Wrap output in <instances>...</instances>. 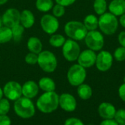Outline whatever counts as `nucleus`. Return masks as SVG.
Here are the masks:
<instances>
[{
  "label": "nucleus",
  "mask_w": 125,
  "mask_h": 125,
  "mask_svg": "<svg viewBox=\"0 0 125 125\" xmlns=\"http://www.w3.org/2000/svg\"><path fill=\"white\" fill-rule=\"evenodd\" d=\"M59 95L55 91L45 92L38 98L37 107L42 113H51L57 109L59 106Z\"/></svg>",
  "instance_id": "f257e3e1"
},
{
  "label": "nucleus",
  "mask_w": 125,
  "mask_h": 125,
  "mask_svg": "<svg viewBox=\"0 0 125 125\" xmlns=\"http://www.w3.org/2000/svg\"><path fill=\"white\" fill-rule=\"evenodd\" d=\"M98 27L105 35H112L118 29L119 20L114 14L105 12L98 18Z\"/></svg>",
  "instance_id": "f03ea898"
},
{
  "label": "nucleus",
  "mask_w": 125,
  "mask_h": 125,
  "mask_svg": "<svg viewBox=\"0 0 125 125\" xmlns=\"http://www.w3.org/2000/svg\"><path fill=\"white\" fill-rule=\"evenodd\" d=\"M64 32L67 37L74 41H82L85 38L88 30L83 23L78 21H70L64 26Z\"/></svg>",
  "instance_id": "7ed1b4c3"
},
{
  "label": "nucleus",
  "mask_w": 125,
  "mask_h": 125,
  "mask_svg": "<svg viewBox=\"0 0 125 125\" xmlns=\"http://www.w3.org/2000/svg\"><path fill=\"white\" fill-rule=\"evenodd\" d=\"M15 113L23 119H29L34 115L35 108L31 99L25 97H20L15 100L14 104Z\"/></svg>",
  "instance_id": "20e7f679"
},
{
  "label": "nucleus",
  "mask_w": 125,
  "mask_h": 125,
  "mask_svg": "<svg viewBox=\"0 0 125 125\" xmlns=\"http://www.w3.org/2000/svg\"><path fill=\"white\" fill-rule=\"evenodd\" d=\"M37 64L39 67L46 73L55 71L58 66V60L56 55L51 51H42L38 54Z\"/></svg>",
  "instance_id": "39448f33"
},
{
  "label": "nucleus",
  "mask_w": 125,
  "mask_h": 125,
  "mask_svg": "<svg viewBox=\"0 0 125 125\" xmlns=\"http://www.w3.org/2000/svg\"><path fill=\"white\" fill-rule=\"evenodd\" d=\"M67 80L69 83L73 86H78L83 83L86 77V69L81 65H73L67 71Z\"/></svg>",
  "instance_id": "423d86ee"
},
{
  "label": "nucleus",
  "mask_w": 125,
  "mask_h": 125,
  "mask_svg": "<svg viewBox=\"0 0 125 125\" xmlns=\"http://www.w3.org/2000/svg\"><path fill=\"white\" fill-rule=\"evenodd\" d=\"M84 40L86 46L94 52L100 51L104 46V37L100 31H88Z\"/></svg>",
  "instance_id": "0eeeda50"
},
{
  "label": "nucleus",
  "mask_w": 125,
  "mask_h": 125,
  "mask_svg": "<svg viewBox=\"0 0 125 125\" xmlns=\"http://www.w3.org/2000/svg\"><path fill=\"white\" fill-rule=\"evenodd\" d=\"M81 53V48L78 43L73 39L66 40L62 46V54L65 60L69 62H74L78 60Z\"/></svg>",
  "instance_id": "6e6552de"
},
{
  "label": "nucleus",
  "mask_w": 125,
  "mask_h": 125,
  "mask_svg": "<svg viewBox=\"0 0 125 125\" xmlns=\"http://www.w3.org/2000/svg\"><path fill=\"white\" fill-rule=\"evenodd\" d=\"M40 26L43 32L48 35H53L59 29V21L53 15L45 14L40 19Z\"/></svg>",
  "instance_id": "1a4fd4ad"
},
{
  "label": "nucleus",
  "mask_w": 125,
  "mask_h": 125,
  "mask_svg": "<svg viewBox=\"0 0 125 125\" xmlns=\"http://www.w3.org/2000/svg\"><path fill=\"white\" fill-rule=\"evenodd\" d=\"M114 62V56L113 55L105 50H103L99 52L97 55L95 66L97 69L103 72L108 71Z\"/></svg>",
  "instance_id": "9d476101"
},
{
  "label": "nucleus",
  "mask_w": 125,
  "mask_h": 125,
  "mask_svg": "<svg viewBox=\"0 0 125 125\" xmlns=\"http://www.w3.org/2000/svg\"><path fill=\"white\" fill-rule=\"evenodd\" d=\"M3 94L7 99L15 101L22 96V86L18 82L10 81L4 86Z\"/></svg>",
  "instance_id": "9b49d317"
},
{
  "label": "nucleus",
  "mask_w": 125,
  "mask_h": 125,
  "mask_svg": "<svg viewBox=\"0 0 125 125\" xmlns=\"http://www.w3.org/2000/svg\"><path fill=\"white\" fill-rule=\"evenodd\" d=\"M21 12L15 8H9L4 11L1 16V21L4 26L12 28L20 24Z\"/></svg>",
  "instance_id": "f8f14e48"
},
{
  "label": "nucleus",
  "mask_w": 125,
  "mask_h": 125,
  "mask_svg": "<svg viewBox=\"0 0 125 125\" xmlns=\"http://www.w3.org/2000/svg\"><path fill=\"white\" fill-rule=\"evenodd\" d=\"M97 55L92 49H86L81 52L78 57V63L85 69L92 67L95 65Z\"/></svg>",
  "instance_id": "ddd939ff"
},
{
  "label": "nucleus",
  "mask_w": 125,
  "mask_h": 125,
  "mask_svg": "<svg viewBox=\"0 0 125 125\" xmlns=\"http://www.w3.org/2000/svg\"><path fill=\"white\" fill-rule=\"evenodd\" d=\"M59 105L64 111L67 112H73L76 109L77 102L72 94L64 93L59 96Z\"/></svg>",
  "instance_id": "4468645a"
},
{
  "label": "nucleus",
  "mask_w": 125,
  "mask_h": 125,
  "mask_svg": "<svg viewBox=\"0 0 125 125\" xmlns=\"http://www.w3.org/2000/svg\"><path fill=\"white\" fill-rule=\"evenodd\" d=\"M116 112V110L114 105L109 102H103L100 105L98 108L99 115L104 119H114Z\"/></svg>",
  "instance_id": "2eb2a0df"
},
{
  "label": "nucleus",
  "mask_w": 125,
  "mask_h": 125,
  "mask_svg": "<svg viewBox=\"0 0 125 125\" xmlns=\"http://www.w3.org/2000/svg\"><path fill=\"white\" fill-rule=\"evenodd\" d=\"M38 91L39 86L34 81L29 80L22 85V95L26 98L32 99L35 97Z\"/></svg>",
  "instance_id": "dca6fc26"
},
{
  "label": "nucleus",
  "mask_w": 125,
  "mask_h": 125,
  "mask_svg": "<svg viewBox=\"0 0 125 125\" xmlns=\"http://www.w3.org/2000/svg\"><path fill=\"white\" fill-rule=\"evenodd\" d=\"M35 22V17L34 13L29 10H23L21 12L20 24L25 28L29 29L33 27Z\"/></svg>",
  "instance_id": "f3484780"
},
{
  "label": "nucleus",
  "mask_w": 125,
  "mask_h": 125,
  "mask_svg": "<svg viewBox=\"0 0 125 125\" xmlns=\"http://www.w3.org/2000/svg\"><path fill=\"white\" fill-rule=\"evenodd\" d=\"M109 12L116 16L125 13V0H112L108 5Z\"/></svg>",
  "instance_id": "a211bd4d"
},
{
  "label": "nucleus",
  "mask_w": 125,
  "mask_h": 125,
  "mask_svg": "<svg viewBox=\"0 0 125 125\" xmlns=\"http://www.w3.org/2000/svg\"><path fill=\"white\" fill-rule=\"evenodd\" d=\"M26 46L30 52L38 55L42 51V43L41 41L35 36H31L28 39Z\"/></svg>",
  "instance_id": "6ab92c4d"
},
{
  "label": "nucleus",
  "mask_w": 125,
  "mask_h": 125,
  "mask_svg": "<svg viewBox=\"0 0 125 125\" xmlns=\"http://www.w3.org/2000/svg\"><path fill=\"white\" fill-rule=\"evenodd\" d=\"M39 88L44 91L45 92L55 91L56 89V83L50 77H42L38 83Z\"/></svg>",
  "instance_id": "aec40b11"
},
{
  "label": "nucleus",
  "mask_w": 125,
  "mask_h": 125,
  "mask_svg": "<svg viewBox=\"0 0 125 125\" xmlns=\"http://www.w3.org/2000/svg\"><path fill=\"white\" fill-rule=\"evenodd\" d=\"M77 93L78 97L83 100H87L90 99L92 96V89L91 86L87 84L82 83L78 86Z\"/></svg>",
  "instance_id": "412c9836"
},
{
  "label": "nucleus",
  "mask_w": 125,
  "mask_h": 125,
  "mask_svg": "<svg viewBox=\"0 0 125 125\" xmlns=\"http://www.w3.org/2000/svg\"><path fill=\"white\" fill-rule=\"evenodd\" d=\"M83 23L88 31L96 30L98 27V18L93 14H89L84 18Z\"/></svg>",
  "instance_id": "4be33fe9"
},
{
  "label": "nucleus",
  "mask_w": 125,
  "mask_h": 125,
  "mask_svg": "<svg viewBox=\"0 0 125 125\" xmlns=\"http://www.w3.org/2000/svg\"><path fill=\"white\" fill-rule=\"evenodd\" d=\"M12 39V29L6 26L0 27V44H4L10 42Z\"/></svg>",
  "instance_id": "5701e85b"
},
{
  "label": "nucleus",
  "mask_w": 125,
  "mask_h": 125,
  "mask_svg": "<svg viewBox=\"0 0 125 125\" xmlns=\"http://www.w3.org/2000/svg\"><path fill=\"white\" fill-rule=\"evenodd\" d=\"M36 8L42 13L49 12L53 7V0H37L35 3Z\"/></svg>",
  "instance_id": "b1692460"
},
{
  "label": "nucleus",
  "mask_w": 125,
  "mask_h": 125,
  "mask_svg": "<svg viewBox=\"0 0 125 125\" xmlns=\"http://www.w3.org/2000/svg\"><path fill=\"white\" fill-rule=\"evenodd\" d=\"M66 41L65 38L61 34H53L49 38V43L51 46L59 48L62 47L64 42Z\"/></svg>",
  "instance_id": "393cba45"
},
{
  "label": "nucleus",
  "mask_w": 125,
  "mask_h": 125,
  "mask_svg": "<svg viewBox=\"0 0 125 125\" xmlns=\"http://www.w3.org/2000/svg\"><path fill=\"white\" fill-rule=\"evenodd\" d=\"M93 7L94 12L101 15L105 13L108 9V3L106 0H94L93 4Z\"/></svg>",
  "instance_id": "a878e982"
},
{
  "label": "nucleus",
  "mask_w": 125,
  "mask_h": 125,
  "mask_svg": "<svg viewBox=\"0 0 125 125\" xmlns=\"http://www.w3.org/2000/svg\"><path fill=\"white\" fill-rule=\"evenodd\" d=\"M11 29L12 34V40H14L15 42H19L22 38L25 28L21 24H19L12 27Z\"/></svg>",
  "instance_id": "bb28decb"
},
{
  "label": "nucleus",
  "mask_w": 125,
  "mask_h": 125,
  "mask_svg": "<svg viewBox=\"0 0 125 125\" xmlns=\"http://www.w3.org/2000/svg\"><path fill=\"white\" fill-rule=\"evenodd\" d=\"M114 57L118 62H122L125 60V48L123 46H119L116 49L114 53Z\"/></svg>",
  "instance_id": "cd10ccee"
},
{
  "label": "nucleus",
  "mask_w": 125,
  "mask_h": 125,
  "mask_svg": "<svg viewBox=\"0 0 125 125\" xmlns=\"http://www.w3.org/2000/svg\"><path fill=\"white\" fill-rule=\"evenodd\" d=\"M52 12H53V15L55 17H56L57 18H61L65 13V7H64L61 4H56V5H53V7L52 8Z\"/></svg>",
  "instance_id": "c85d7f7f"
},
{
  "label": "nucleus",
  "mask_w": 125,
  "mask_h": 125,
  "mask_svg": "<svg viewBox=\"0 0 125 125\" xmlns=\"http://www.w3.org/2000/svg\"><path fill=\"white\" fill-rule=\"evenodd\" d=\"M10 108V105L8 99H0V115H6Z\"/></svg>",
  "instance_id": "c756f323"
},
{
  "label": "nucleus",
  "mask_w": 125,
  "mask_h": 125,
  "mask_svg": "<svg viewBox=\"0 0 125 125\" xmlns=\"http://www.w3.org/2000/svg\"><path fill=\"white\" fill-rule=\"evenodd\" d=\"M37 60H38V55L37 54L29 52L25 56V62L29 65L37 64Z\"/></svg>",
  "instance_id": "7c9ffc66"
},
{
  "label": "nucleus",
  "mask_w": 125,
  "mask_h": 125,
  "mask_svg": "<svg viewBox=\"0 0 125 125\" xmlns=\"http://www.w3.org/2000/svg\"><path fill=\"white\" fill-rule=\"evenodd\" d=\"M118 124L125 122V109H119L116 111L115 113V116L114 119Z\"/></svg>",
  "instance_id": "2f4dec72"
},
{
  "label": "nucleus",
  "mask_w": 125,
  "mask_h": 125,
  "mask_svg": "<svg viewBox=\"0 0 125 125\" xmlns=\"http://www.w3.org/2000/svg\"><path fill=\"white\" fill-rule=\"evenodd\" d=\"M64 125H84L83 123L77 118H70L66 120Z\"/></svg>",
  "instance_id": "473e14b6"
},
{
  "label": "nucleus",
  "mask_w": 125,
  "mask_h": 125,
  "mask_svg": "<svg viewBox=\"0 0 125 125\" xmlns=\"http://www.w3.org/2000/svg\"><path fill=\"white\" fill-rule=\"evenodd\" d=\"M56 4H61L64 7H68L72 4H73L76 0H55Z\"/></svg>",
  "instance_id": "72a5a7b5"
},
{
  "label": "nucleus",
  "mask_w": 125,
  "mask_h": 125,
  "mask_svg": "<svg viewBox=\"0 0 125 125\" xmlns=\"http://www.w3.org/2000/svg\"><path fill=\"white\" fill-rule=\"evenodd\" d=\"M0 125H11L10 119L6 115H0Z\"/></svg>",
  "instance_id": "f704fd0d"
},
{
  "label": "nucleus",
  "mask_w": 125,
  "mask_h": 125,
  "mask_svg": "<svg viewBox=\"0 0 125 125\" xmlns=\"http://www.w3.org/2000/svg\"><path fill=\"white\" fill-rule=\"evenodd\" d=\"M119 96L122 101L125 102V83H123L119 88Z\"/></svg>",
  "instance_id": "c9c22d12"
},
{
  "label": "nucleus",
  "mask_w": 125,
  "mask_h": 125,
  "mask_svg": "<svg viewBox=\"0 0 125 125\" xmlns=\"http://www.w3.org/2000/svg\"><path fill=\"white\" fill-rule=\"evenodd\" d=\"M118 41L121 46L125 48V31L121 32L118 35Z\"/></svg>",
  "instance_id": "e433bc0d"
},
{
  "label": "nucleus",
  "mask_w": 125,
  "mask_h": 125,
  "mask_svg": "<svg viewBox=\"0 0 125 125\" xmlns=\"http://www.w3.org/2000/svg\"><path fill=\"white\" fill-rule=\"evenodd\" d=\"M100 125H119V124L114 119H104Z\"/></svg>",
  "instance_id": "4c0bfd02"
},
{
  "label": "nucleus",
  "mask_w": 125,
  "mask_h": 125,
  "mask_svg": "<svg viewBox=\"0 0 125 125\" xmlns=\"http://www.w3.org/2000/svg\"><path fill=\"white\" fill-rule=\"evenodd\" d=\"M119 22L120 23V24H121L124 28H125V14H123L122 15L120 16V18H119Z\"/></svg>",
  "instance_id": "58836bf2"
},
{
  "label": "nucleus",
  "mask_w": 125,
  "mask_h": 125,
  "mask_svg": "<svg viewBox=\"0 0 125 125\" xmlns=\"http://www.w3.org/2000/svg\"><path fill=\"white\" fill-rule=\"evenodd\" d=\"M8 1V0H0V5H3L6 4Z\"/></svg>",
  "instance_id": "ea45409f"
},
{
  "label": "nucleus",
  "mask_w": 125,
  "mask_h": 125,
  "mask_svg": "<svg viewBox=\"0 0 125 125\" xmlns=\"http://www.w3.org/2000/svg\"><path fill=\"white\" fill-rule=\"evenodd\" d=\"M3 94H3V90H2V89L0 88V99L2 98V96H3Z\"/></svg>",
  "instance_id": "a19ab883"
},
{
  "label": "nucleus",
  "mask_w": 125,
  "mask_h": 125,
  "mask_svg": "<svg viewBox=\"0 0 125 125\" xmlns=\"http://www.w3.org/2000/svg\"><path fill=\"white\" fill-rule=\"evenodd\" d=\"M3 26V24H2V21H1V17H0V27Z\"/></svg>",
  "instance_id": "79ce46f5"
},
{
  "label": "nucleus",
  "mask_w": 125,
  "mask_h": 125,
  "mask_svg": "<svg viewBox=\"0 0 125 125\" xmlns=\"http://www.w3.org/2000/svg\"><path fill=\"white\" fill-rule=\"evenodd\" d=\"M119 125H125V122H124V123H121V124H119Z\"/></svg>",
  "instance_id": "37998d69"
},
{
  "label": "nucleus",
  "mask_w": 125,
  "mask_h": 125,
  "mask_svg": "<svg viewBox=\"0 0 125 125\" xmlns=\"http://www.w3.org/2000/svg\"><path fill=\"white\" fill-rule=\"evenodd\" d=\"M123 81H124V83H125V76L124 77V79H123Z\"/></svg>",
  "instance_id": "c03bdc74"
},
{
  "label": "nucleus",
  "mask_w": 125,
  "mask_h": 125,
  "mask_svg": "<svg viewBox=\"0 0 125 125\" xmlns=\"http://www.w3.org/2000/svg\"></svg>",
  "instance_id": "a18cd8bd"
},
{
  "label": "nucleus",
  "mask_w": 125,
  "mask_h": 125,
  "mask_svg": "<svg viewBox=\"0 0 125 125\" xmlns=\"http://www.w3.org/2000/svg\"><path fill=\"white\" fill-rule=\"evenodd\" d=\"M0 57H1V56H0Z\"/></svg>",
  "instance_id": "49530a36"
}]
</instances>
